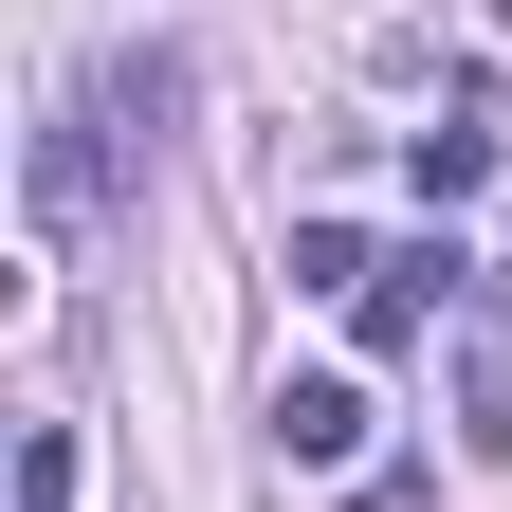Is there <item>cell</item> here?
<instances>
[{
	"mask_svg": "<svg viewBox=\"0 0 512 512\" xmlns=\"http://www.w3.org/2000/svg\"><path fill=\"white\" fill-rule=\"evenodd\" d=\"M439 348H458V439L512 458V275H494V256H476V293H458V330H439Z\"/></svg>",
	"mask_w": 512,
	"mask_h": 512,
	"instance_id": "1",
	"label": "cell"
},
{
	"mask_svg": "<svg viewBox=\"0 0 512 512\" xmlns=\"http://www.w3.org/2000/svg\"><path fill=\"white\" fill-rule=\"evenodd\" d=\"M366 421H384V403H366L348 366H293V384H275V458H293V476H348Z\"/></svg>",
	"mask_w": 512,
	"mask_h": 512,
	"instance_id": "2",
	"label": "cell"
},
{
	"mask_svg": "<svg viewBox=\"0 0 512 512\" xmlns=\"http://www.w3.org/2000/svg\"><path fill=\"white\" fill-rule=\"evenodd\" d=\"M110 165H128V147H110V110H55V128H37V238H92Z\"/></svg>",
	"mask_w": 512,
	"mask_h": 512,
	"instance_id": "3",
	"label": "cell"
},
{
	"mask_svg": "<svg viewBox=\"0 0 512 512\" xmlns=\"http://www.w3.org/2000/svg\"><path fill=\"white\" fill-rule=\"evenodd\" d=\"M92 110H110V147L147 165V147H165V110H183V55H165V37H128L110 74H92Z\"/></svg>",
	"mask_w": 512,
	"mask_h": 512,
	"instance_id": "4",
	"label": "cell"
},
{
	"mask_svg": "<svg viewBox=\"0 0 512 512\" xmlns=\"http://www.w3.org/2000/svg\"><path fill=\"white\" fill-rule=\"evenodd\" d=\"M403 165H421V202H476V183H494V92L458 74V110H439V128H403Z\"/></svg>",
	"mask_w": 512,
	"mask_h": 512,
	"instance_id": "5",
	"label": "cell"
},
{
	"mask_svg": "<svg viewBox=\"0 0 512 512\" xmlns=\"http://www.w3.org/2000/svg\"><path fill=\"white\" fill-rule=\"evenodd\" d=\"M366 275H384V256H366V238H348V220H293V293H330V311H348V293H366Z\"/></svg>",
	"mask_w": 512,
	"mask_h": 512,
	"instance_id": "6",
	"label": "cell"
},
{
	"mask_svg": "<svg viewBox=\"0 0 512 512\" xmlns=\"http://www.w3.org/2000/svg\"><path fill=\"white\" fill-rule=\"evenodd\" d=\"M19 512H74V421H37V439H19Z\"/></svg>",
	"mask_w": 512,
	"mask_h": 512,
	"instance_id": "7",
	"label": "cell"
}]
</instances>
